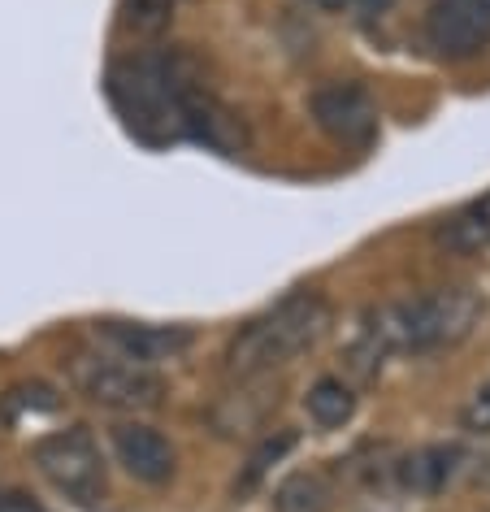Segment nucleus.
<instances>
[{
    "instance_id": "1",
    "label": "nucleus",
    "mask_w": 490,
    "mask_h": 512,
    "mask_svg": "<svg viewBox=\"0 0 490 512\" xmlns=\"http://www.w3.org/2000/svg\"><path fill=\"white\" fill-rule=\"evenodd\" d=\"M477 322H482V296L473 287H430L421 296L373 309L360 326L352 356L365 374H373L386 356L456 348L473 335Z\"/></svg>"
},
{
    "instance_id": "2",
    "label": "nucleus",
    "mask_w": 490,
    "mask_h": 512,
    "mask_svg": "<svg viewBox=\"0 0 490 512\" xmlns=\"http://www.w3.org/2000/svg\"><path fill=\"white\" fill-rule=\"evenodd\" d=\"M330 326V304L317 291H295V296L278 300L269 313L252 317L248 326L230 339L226 348V374L248 382L261 378L269 369L295 361L321 339V330Z\"/></svg>"
},
{
    "instance_id": "3",
    "label": "nucleus",
    "mask_w": 490,
    "mask_h": 512,
    "mask_svg": "<svg viewBox=\"0 0 490 512\" xmlns=\"http://www.w3.org/2000/svg\"><path fill=\"white\" fill-rule=\"evenodd\" d=\"M200 87L196 66L187 57H131L109 74V92L122 118L148 139L183 135V100Z\"/></svg>"
},
{
    "instance_id": "4",
    "label": "nucleus",
    "mask_w": 490,
    "mask_h": 512,
    "mask_svg": "<svg viewBox=\"0 0 490 512\" xmlns=\"http://www.w3.org/2000/svg\"><path fill=\"white\" fill-rule=\"evenodd\" d=\"M31 465L40 469V478L53 486L57 495H66L70 504L92 508L109 491L105 452H100V443L92 439V430H83V426L53 430V434H44V439H35Z\"/></svg>"
},
{
    "instance_id": "5",
    "label": "nucleus",
    "mask_w": 490,
    "mask_h": 512,
    "mask_svg": "<svg viewBox=\"0 0 490 512\" xmlns=\"http://www.w3.org/2000/svg\"><path fill=\"white\" fill-rule=\"evenodd\" d=\"M74 391L87 395L100 408L113 413H139V408H157L165 395V382L148 365H135L118 352H83L70 361Z\"/></svg>"
},
{
    "instance_id": "6",
    "label": "nucleus",
    "mask_w": 490,
    "mask_h": 512,
    "mask_svg": "<svg viewBox=\"0 0 490 512\" xmlns=\"http://www.w3.org/2000/svg\"><path fill=\"white\" fill-rule=\"evenodd\" d=\"M308 113L343 148H365L378 135V105L360 83H321L308 100Z\"/></svg>"
},
{
    "instance_id": "7",
    "label": "nucleus",
    "mask_w": 490,
    "mask_h": 512,
    "mask_svg": "<svg viewBox=\"0 0 490 512\" xmlns=\"http://www.w3.org/2000/svg\"><path fill=\"white\" fill-rule=\"evenodd\" d=\"M425 40L438 57H477L490 44V0H434L425 14Z\"/></svg>"
},
{
    "instance_id": "8",
    "label": "nucleus",
    "mask_w": 490,
    "mask_h": 512,
    "mask_svg": "<svg viewBox=\"0 0 490 512\" xmlns=\"http://www.w3.org/2000/svg\"><path fill=\"white\" fill-rule=\"evenodd\" d=\"M109 443H113V456L118 465L131 473L135 482L144 486H165L178 469V452L174 443L165 439L157 426H144V421H118L109 430Z\"/></svg>"
},
{
    "instance_id": "9",
    "label": "nucleus",
    "mask_w": 490,
    "mask_h": 512,
    "mask_svg": "<svg viewBox=\"0 0 490 512\" xmlns=\"http://www.w3.org/2000/svg\"><path fill=\"white\" fill-rule=\"evenodd\" d=\"M96 335L109 343V352L126 356V361L135 365H161V361H174V356H183L191 343H196V330L191 326H152V322H118V317H109V322L96 326Z\"/></svg>"
},
{
    "instance_id": "10",
    "label": "nucleus",
    "mask_w": 490,
    "mask_h": 512,
    "mask_svg": "<svg viewBox=\"0 0 490 512\" xmlns=\"http://www.w3.org/2000/svg\"><path fill=\"white\" fill-rule=\"evenodd\" d=\"M183 135L200 139V144H209L217 152L248 148V131H243V122L213 92H204V83L191 87L187 100H183Z\"/></svg>"
},
{
    "instance_id": "11",
    "label": "nucleus",
    "mask_w": 490,
    "mask_h": 512,
    "mask_svg": "<svg viewBox=\"0 0 490 512\" xmlns=\"http://www.w3.org/2000/svg\"><path fill=\"white\" fill-rule=\"evenodd\" d=\"M434 243L451 256H473V252L490 248V191L469 200L451 217H443L438 230H434Z\"/></svg>"
},
{
    "instance_id": "12",
    "label": "nucleus",
    "mask_w": 490,
    "mask_h": 512,
    "mask_svg": "<svg viewBox=\"0 0 490 512\" xmlns=\"http://www.w3.org/2000/svg\"><path fill=\"white\" fill-rule=\"evenodd\" d=\"M456 469H460V447L434 443V447L412 452L404 465H399V478H404V486L417 495H438L451 478H456Z\"/></svg>"
},
{
    "instance_id": "13",
    "label": "nucleus",
    "mask_w": 490,
    "mask_h": 512,
    "mask_svg": "<svg viewBox=\"0 0 490 512\" xmlns=\"http://www.w3.org/2000/svg\"><path fill=\"white\" fill-rule=\"evenodd\" d=\"M304 408H308V417H313V426L339 430V426H347V421H352V413H356V391L347 387L343 378L326 374V378H317L313 387H308Z\"/></svg>"
},
{
    "instance_id": "14",
    "label": "nucleus",
    "mask_w": 490,
    "mask_h": 512,
    "mask_svg": "<svg viewBox=\"0 0 490 512\" xmlns=\"http://www.w3.org/2000/svg\"><path fill=\"white\" fill-rule=\"evenodd\" d=\"M330 499V482L321 473H295L274 491V512H326Z\"/></svg>"
},
{
    "instance_id": "15",
    "label": "nucleus",
    "mask_w": 490,
    "mask_h": 512,
    "mask_svg": "<svg viewBox=\"0 0 490 512\" xmlns=\"http://www.w3.org/2000/svg\"><path fill=\"white\" fill-rule=\"evenodd\" d=\"M291 447H295V430H278V434H269V439H265V443L252 452L248 469H243V478L235 482V491H239V495H248L252 486H261V478H265V473L278 465L282 456L291 452Z\"/></svg>"
},
{
    "instance_id": "16",
    "label": "nucleus",
    "mask_w": 490,
    "mask_h": 512,
    "mask_svg": "<svg viewBox=\"0 0 490 512\" xmlns=\"http://www.w3.org/2000/svg\"><path fill=\"white\" fill-rule=\"evenodd\" d=\"M178 0H126V22L139 31H161L174 18Z\"/></svg>"
},
{
    "instance_id": "17",
    "label": "nucleus",
    "mask_w": 490,
    "mask_h": 512,
    "mask_svg": "<svg viewBox=\"0 0 490 512\" xmlns=\"http://www.w3.org/2000/svg\"><path fill=\"white\" fill-rule=\"evenodd\" d=\"M18 408H27V413H57L61 400L48 387H40V382H31V387H14L5 395V413L14 417Z\"/></svg>"
},
{
    "instance_id": "18",
    "label": "nucleus",
    "mask_w": 490,
    "mask_h": 512,
    "mask_svg": "<svg viewBox=\"0 0 490 512\" xmlns=\"http://www.w3.org/2000/svg\"><path fill=\"white\" fill-rule=\"evenodd\" d=\"M460 430L490 434V382H482V387L469 395V404L460 408Z\"/></svg>"
},
{
    "instance_id": "19",
    "label": "nucleus",
    "mask_w": 490,
    "mask_h": 512,
    "mask_svg": "<svg viewBox=\"0 0 490 512\" xmlns=\"http://www.w3.org/2000/svg\"><path fill=\"white\" fill-rule=\"evenodd\" d=\"M0 512H48V508L35 504V499L22 491H0Z\"/></svg>"
},
{
    "instance_id": "20",
    "label": "nucleus",
    "mask_w": 490,
    "mask_h": 512,
    "mask_svg": "<svg viewBox=\"0 0 490 512\" xmlns=\"http://www.w3.org/2000/svg\"><path fill=\"white\" fill-rule=\"evenodd\" d=\"M308 5H317V9H347V5H356V0H308Z\"/></svg>"
}]
</instances>
